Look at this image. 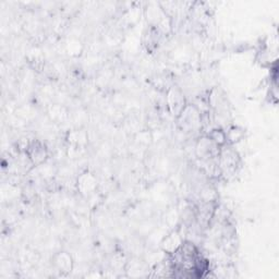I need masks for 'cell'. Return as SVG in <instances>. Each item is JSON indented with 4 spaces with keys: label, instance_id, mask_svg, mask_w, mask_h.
Wrapping results in <instances>:
<instances>
[{
    "label": "cell",
    "instance_id": "1",
    "mask_svg": "<svg viewBox=\"0 0 279 279\" xmlns=\"http://www.w3.org/2000/svg\"><path fill=\"white\" fill-rule=\"evenodd\" d=\"M166 104L168 106L169 111L172 112L173 116L178 117L183 110V108L186 107L187 102L180 89L178 87L172 86L170 87L167 92Z\"/></svg>",
    "mask_w": 279,
    "mask_h": 279
},
{
    "label": "cell",
    "instance_id": "2",
    "mask_svg": "<svg viewBox=\"0 0 279 279\" xmlns=\"http://www.w3.org/2000/svg\"><path fill=\"white\" fill-rule=\"evenodd\" d=\"M26 154L28 155V157H30L34 166H41V165L46 162L47 157H48V152H47L45 145L36 140L31 142L30 146L26 150Z\"/></svg>",
    "mask_w": 279,
    "mask_h": 279
},
{
    "label": "cell",
    "instance_id": "3",
    "mask_svg": "<svg viewBox=\"0 0 279 279\" xmlns=\"http://www.w3.org/2000/svg\"><path fill=\"white\" fill-rule=\"evenodd\" d=\"M184 240L186 239H184L180 231L178 229L172 230V233L168 234L166 237L163 239L160 247H162V250L165 253L169 255L176 252L177 250L181 247Z\"/></svg>",
    "mask_w": 279,
    "mask_h": 279
},
{
    "label": "cell",
    "instance_id": "4",
    "mask_svg": "<svg viewBox=\"0 0 279 279\" xmlns=\"http://www.w3.org/2000/svg\"><path fill=\"white\" fill-rule=\"evenodd\" d=\"M96 188V179L91 173H84L83 176L78 179V189L81 190L84 194L92 193Z\"/></svg>",
    "mask_w": 279,
    "mask_h": 279
},
{
    "label": "cell",
    "instance_id": "5",
    "mask_svg": "<svg viewBox=\"0 0 279 279\" xmlns=\"http://www.w3.org/2000/svg\"><path fill=\"white\" fill-rule=\"evenodd\" d=\"M210 138V140L213 143L218 145L219 148H223L224 145L227 144V138H226V132L221 129V128H214L212 129L209 133L205 134Z\"/></svg>",
    "mask_w": 279,
    "mask_h": 279
},
{
    "label": "cell",
    "instance_id": "6",
    "mask_svg": "<svg viewBox=\"0 0 279 279\" xmlns=\"http://www.w3.org/2000/svg\"><path fill=\"white\" fill-rule=\"evenodd\" d=\"M56 266L59 268L60 272H69L72 268V261L71 257L65 252H60L55 259Z\"/></svg>",
    "mask_w": 279,
    "mask_h": 279
},
{
    "label": "cell",
    "instance_id": "7",
    "mask_svg": "<svg viewBox=\"0 0 279 279\" xmlns=\"http://www.w3.org/2000/svg\"><path fill=\"white\" fill-rule=\"evenodd\" d=\"M226 132L227 144H235L241 141L244 136V130L239 127H230Z\"/></svg>",
    "mask_w": 279,
    "mask_h": 279
}]
</instances>
